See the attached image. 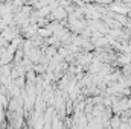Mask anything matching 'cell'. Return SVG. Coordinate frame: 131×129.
Instances as JSON below:
<instances>
[{
    "label": "cell",
    "mask_w": 131,
    "mask_h": 129,
    "mask_svg": "<svg viewBox=\"0 0 131 129\" xmlns=\"http://www.w3.org/2000/svg\"><path fill=\"white\" fill-rule=\"evenodd\" d=\"M64 17H67V12H66L64 9H55L53 11V14L50 15V18H53V20H60V18H64Z\"/></svg>",
    "instance_id": "obj_1"
}]
</instances>
